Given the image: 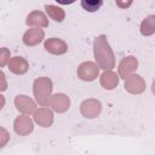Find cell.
Segmentation results:
<instances>
[{
    "label": "cell",
    "instance_id": "1",
    "mask_svg": "<svg viewBox=\"0 0 155 155\" xmlns=\"http://www.w3.org/2000/svg\"><path fill=\"white\" fill-rule=\"evenodd\" d=\"M93 53L97 67L103 70H111L115 67V57L105 35H99L93 42Z\"/></svg>",
    "mask_w": 155,
    "mask_h": 155
},
{
    "label": "cell",
    "instance_id": "2",
    "mask_svg": "<svg viewBox=\"0 0 155 155\" xmlns=\"http://www.w3.org/2000/svg\"><path fill=\"white\" fill-rule=\"evenodd\" d=\"M34 97L40 105H48L52 93V81L50 78H38L33 84Z\"/></svg>",
    "mask_w": 155,
    "mask_h": 155
},
{
    "label": "cell",
    "instance_id": "3",
    "mask_svg": "<svg viewBox=\"0 0 155 155\" xmlns=\"http://www.w3.org/2000/svg\"><path fill=\"white\" fill-rule=\"evenodd\" d=\"M76 74L84 81H93L99 75V68L93 62H84L79 65Z\"/></svg>",
    "mask_w": 155,
    "mask_h": 155
},
{
    "label": "cell",
    "instance_id": "4",
    "mask_svg": "<svg viewBox=\"0 0 155 155\" xmlns=\"http://www.w3.org/2000/svg\"><path fill=\"white\" fill-rule=\"evenodd\" d=\"M125 90L133 94H139L145 90V81L140 75L130 74L125 78Z\"/></svg>",
    "mask_w": 155,
    "mask_h": 155
},
{
    "label": "cell",
    "instance_id": "5",
    "mask_svg": "<svg viewBox=\"0 0 155 155\" xmlns=\"http://www.w3.org/2000/svg\"><path fill=\"white\" fill-rule=\"evenodd\" d=\"M101 110H102V104L97 99H93V98H90V99H86L81 103L80 105V111L81 114L87 117V119H92V117H96L101 114Z\"/></svg>",
    "mask_w": 155,
    "mask_h": 155
},
{
    "label": "cell",
    "instance_id": "6",
    "mask_svg": "<svg viewBox=\"0 0 155 155\" xmlns=\"http://www.w3.org/2000/svg\"><path fill=\"white\" fill-rule=\"evenodd\" d=\"M13 128H15V132L18 133L19 136H27L33 131L34 124L30 116L24 114V115H19L16 117L13 122Z\"/></svg>",
    "mask_w": 155,
    "mask_h": 155
},
{
    "label": "cell",
    "instance_id": "7",
    "mask_svg": "<svg viewBox=\"0 0 155 155\" xmlns=\"http://www.w3.org/2000/svg\"><path fill=\"white\" fill-rule=\"evenodd\" d=\"M48 105L57 113H64L69 109L70 99L64 93H56V94L50 97Z\"/></svg>",
    "mask_w": 155,
    "mask_h": 155
},
{
    "label": "cell",
    "instance_id": "8",
    "mask_svg": "<svg viewBox=\"0 0 155 155\" xmlns=\"http://www.w3.org/2000/svg\"><path fill=\"white\" fill-rule=\"evenodd\" d=\"M44 47L47 52H50L52 54H64L68 51L67 44L62 39H57V38L47 39L44 44Z\"/></svg>",
    "mask_w": 155,
    "mask_h": 155
},
{
    "label": "cell",
    "instance_id": "9",
    "mask_svg": "<svg viewBox=\"0 0 155 155\" xmlns=\"http://www.w3.org/2000/svg\"><path fill=\"white\" fill-rule=\"evenodd\" d=\"M15 105L17 108L18 111L23 113V114H27V115H30L35 111V103L31 98L27 97V96H17L15 98Z\"/></svg>",
    "mask_w": 155,
    "mask_h": 155
},
{
    "label": "cell",
    "instance_id": "10",
    "mask_svg": "<svg viewBox=\"0 0 155 155\" xmlns=\"http://www.w3.org/2000/svg\"><path fill=\"white\" fill-rule=\"evenodd\" d=\"M34 120L36 124H39L42 127H48L52 125L53 122V113L51 109L44 107V108H39L38 110L35 109L34 111Z\"/></svg>",
    "mask_w": 155,
    "mask_h": 155
},
{
    "label": "cell",
    "instance_id": "11",
    "mask_svg": "<svg viewBox=\"0 0 155 155\" xmlns=\"http://www.w3.org/2000/svg\"><path fill=\"white\" fill-rule=\"evenodd\" d=\"M138 67V61L136 57L133 56H128L121 59L120 64H119V75L121 78H126L130 74H132V71H134Z\"/></svg>",
    "mask_w": 155,
    "mask_h": 155
},
{
    "label": "cell",
    "instance_id": "12",
    "mask_svg": "<svg viewBox=\"0 0 155 155\" xmlns=\"http://www.w3.org/2000/svg\"><path fill=\"white\" fill-rule=\"evenodd\" d=\"M44 36H45V33H44L42 29L31 28V29H28L24 33L22 40L27 46H35V45H38V44H40L42 41Z\"/></svg>",
    "mask_w": 155,
    "mask_h": 155
},
{
    "label": "cell",
    "instance_id": "13",
    "mask_svg": "<svg viewBox=\"0 0 155 155\" xmlns=\"http://www.w3.org/2000/svg\"><path fill=\"white\" fill-rule=\"evenodd\" d=\"M25 23L31 27H36V28H46L48 25V21L45 16L44 12L41 11H33L28 15Z\"/></svg>",
    "mask_w": 155,
    "mask_h": 155
},
{
    "label": "cell",
    "instance_id": "14",
    "mask_svg": "<svg viewBox=\"0 0 155 155\" xmlns=\"http://www.w3.org/2000/svg\"><path fill=\"white\" fill-rule=\"evenodd\" d=\"M28 68H29L28 62L24 58H22V57H13L8 62V69L13 74H17V75H21V74L27 73L28 71Z\"/></svg>",
    "mask_w": 155,
    "mask_h": 155
},
{
    "label": "cell",
    "instance_id": "15",
    "mask_svg": "<svg viewBox=\"0 0 155 155\" xmlns=\"http://www.w3.org/2000/svg\"><path fill=\"white\" fill-rule=\"evenodd\" d=\"M119 84V76L111 70H104L101 75V85L105 90H114Z\"/></svg>",
    "mask_w": 155,
    "mask_h": 155
},
{
    "label": "cell",
    "instance_id": "16",
    "mask_svg": "<svg viewBox=\"0 0 155 155\" xmlns=\"http://www.w3.org/2000/svg\"><path fill=\"white\" fill-rule=\"evenodd\" d=\"M154 31H155V16L150 15L145 19H143L140 24V33L144 36H149L154 34Z\"/></svg>",
    "mask_w": 155,
    "mask_h": 155
},
{
    "label": "cell",
    "instance_id": "17",
    "mask_svg": "<svg viewBox=\"0 0 155 155\" xmlns=\"http://www.w3.org/2000/svg\"><path fill=\"white\" fill-rule=\"evenodd\" d=\"M45 10L48 15V17H51L53 21L56 22H62L65 17V12L63 11V8L58 7V6H54V5H46L45 6Z\"/></svg>",
    "mask_w": 155,
    "mask_h": 155
},
{
    "label": "cell",
    "instance_id": "18",
    "mask_svg": "<svg viewBox=\"0 0 155 155\" xmlns=\"http://www.w3.org/2000/svg\"><path fill=\"white\" fill-rule=\"evenodd\" d=\"M103 5V0H81V6L87 12H96Z\"/></svg>",
    "mask_w": 155,
    "mask_h": 155
},
{
    "label": "cell",
    "instance_id": "19",
    "mask_svg": "<svg viewBox=\"0 0 155 155\" xmlns=\"http://www.w3.org/2000/svg\"><path fill=\"white\" fill-rule=\"evenodd\" d=\"M10 62V50L6 47L0 48V67H5Z\"/></svg>",
    "mask_w": 155,
    "mask_h": 155
},
{
    "label": "cell",
    "instance_id": "20",
    "mask_svg": "<svg viewBox=\"0 0 155 155\" xmlns=\"http://www.w3.org/2000/svg\"><path fill=\"white\" fill-rule=\"evenodd\" d=\"M8 139H10L8 132H7L4 127L0 126V148L5 147V145L7 144V142H8Z\"/></svg>",
    "mask_w": 155,
    "mask_h": 155
},
{
    "label": "cell",
    "instance_id": "21",
    "mask_svg": "<svg viewBox=\"0 0 155 155\" xmlns=\"http://www.w3.org/2000/svg\"><path fill=\"white\" fill-rule=\"evenodd\" d=\"M6 88H7V81H6L5 74L0 70V92L6 91Z\"/></svg>",
    "mask_w": 155,
    "mask_h": 155
},
{
    "label": "cell",
    "instance_id": "22",
    "mask_svg": "<svg viewBox=\"0 0 155 155\" xmlns=\"http://www.w3.org/2000/svg\"><path fill=\"white\" fill-rule=\"evenodd\" d=\"M132 1L133 0H116V5L120 8H127L132 5Z\"/></svg>",
    "mask_w": 155,
    "mask_h": 155
},
{
    "label": "cell",
    "instance_id": "23",
    "mask_svg": "<svg viewBox=\"0 0 155 155\" xmlns=\"http://www.w3.org/2000/svg\"><path fill=\"white\" fill-rule=\"evenodd\" d=\"M58 4H62V5H69V4H73L74 1L76 0H56Z\"/></svg>",
    "mask_w": 155,
    "mask_h": 155
},
{
    "label": "cell",
    "instance_id": "24",
    "mask_svg": "<svg viewBox=\"0 0 155 155\" xmlns=\"http://www.w3.org/2000/svg\"><path fill=\"white\" fill-rule=\"evenodd\" d=\"M4 105H5V97L2 94H0V110L4 108Z\"/></svg>",
    "mask_w": 155,
    "mask_h": 155
}]
</instances>
